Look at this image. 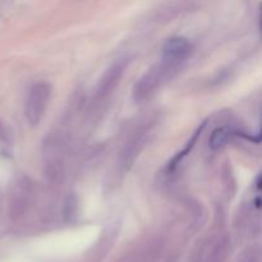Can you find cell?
<instances>
[{
  "instance_id": "obj_1",
  "label": "cell",
  "mask_w": 262,
  "mask_h": 262,
  "mask_svg": "<svg viewBox=\"0 0 262 262\" xmlns=\"http://www.w3.org/2000/svg\"><path fill=\"white\" fill-rule=\"evenodd\" d=\"M51 95V86L48 82H37L30 89L26 100V117L31 125L38 124L42 118Z\"/></svg>"
},
{
  "instance_id": "obj_2",
  "label": "cell",
  "mask_w": 262,
  "mask_h": 262,
  "mask_svg": "<svg viewBox=\"0 0 262 262\" xmlns=\"http://www.w3.org/2000/svg\"><path fill=\"white\" fill-rule=\"evenodd\" d=\"M192 51V45L186 37H173L163 48V60L168 66L176 67L187 60Z\"/></svg>"
},
{
  "instance_id": "obj_3",
  "label": "cell",
  "mask_w": 262,
  "mask_h": 262,
  "mask_svg": "<svg viewBox=\"0 0 262 262\" xmlns=\"http://www.w3.org/2000/svg\"><path fill=\"white\" fill-rule=\"evenodd\" d=\"M232 135L233 132L229 128H217V129L214 130L211 137H210V147H211L212 150H220V148L224 147V146L227 145Z\"/></svg>"
},
{
  "instance_id": "obj_4",
  "label": "cell",
  "mask_w": 262,
  "mask_h": 262,
  "mask_svg": "<svg viewBox=\"0 0 262 262\" xmlns=\"http://www.w3.org/2000/svg\"><path fill=\"white\" fill-rule=\"evenodd\" d=\"M201 129H202V127H201V128H200V129H199V130H197V132H196V135H194V137H193V138H192V140H191V142H189V143H188V146H187V147H186V148H184V150H183V151H182V152H181V154H179V155H178V156H177V158H176V159H174V160H171L170 165H169V166H170V168H176V166H177V165H178V163H179V161H181V160H182V158H184V156H186V155H187V154H188V152H189V151H191L192 146H194V142H196L197 137H199V136H200V130H201Z\"/></svg>"
}]
</instances>
